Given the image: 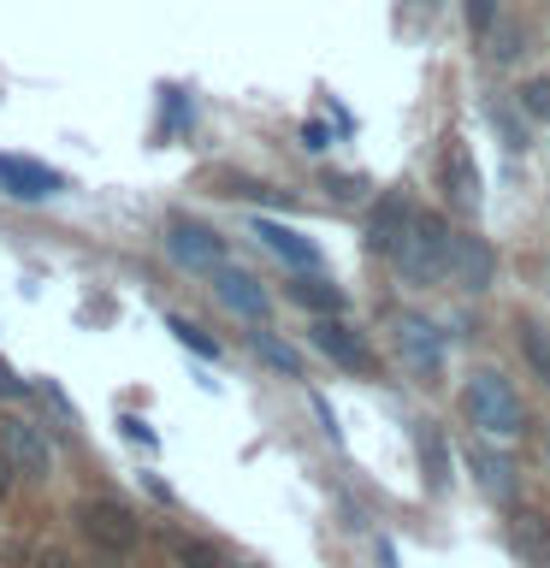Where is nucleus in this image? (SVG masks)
<instances>
[{
	"mask_svg": "<svg viewBox=\"0 0 550 568\" xmlns=\"http://www.w3.org/2000/svg\"><path fill=\"white\" fill-rule=\"evenodd\" d=\"M544 456H550V438H544Z\"/></svg>",
	"mask_w": 550,
	"mask_h": 568,
	"instance_id": "nucleus-26",
	"label": "nucleus"
},
{
	"mask_svg": "<svg viewBox=\"0 0 550 568\" xmlns=\"http://www.w3.org/2000/svg\"><path fill=\"white\" fill-rule=\"evenodd\" d=\"M255 237H261L266 248H273L278 261L302 266V273H308V266L319 261V255H314V243H308V237H296V231H291V225H278V220H255Z\"/></svg>",
	"mask_w": 550,
	"mask_h": 568,
	"instance_id": "nucleus-12",
	"label": "nucleus"
},
{
	"mask_svg": "<svg viewBox=\"0 0 550 568\" xmlns=\"http://www.w3.org/2000/svg\"><path fill=\"white\" fill-rule=\"evenodd\" d=\"M0 397H24V379H18L7 362H0Z\"/></svg>",
	"mask_w": 550,
	"mask_h": 568,
	"instance_id": "nucleus-24",
	"label": "nucleus"
},
{
	"mask_svg": "<svg viewBox=\"0 0 550 568\" xmlns=\"http://www.w3.org/2000/svg\"><path fill=\"white\" fill-rule=\"evenodd\" d=\"M0 450H7V462L18 468V479H48L53 474V450H48L42 426H30L18 415L0 420Z\"/></svg>",
	"mask_w": 550,
	"mask_h": 568,
	"instance_id": "nucleus-6",
	"label": "nucleus"
},
{
	"mask_svg": "<svg viewBox=\"0 0 550 568\" xmlns=\"http://www.w3.org/2000/svg\"><path fill=\"white\" fill-rule=\"evenodd\" d=\"M213 291H220V302H225V308L231 314H243V320H255V326H261V320H266V291H261V278L255 273H243V266H213Z\"/></svg>",
	"mask_w": 550,
	"mask_h": 568,
	"instance_id": "nucleus-10",
	"label": "nucleus"
},
{
	"mask_svg": "<svg viewBox=\"0 0 550 568\" xmlns=\"http://www.w3.org/2000/svg\"><path fill=\"white\" fill-rule=\"evenodd\" d=\"M420 450H426V468H432V486H444V444L432 426H420Z\"/></svg>",
	"mask_w": 550,
	"mask_h": 568,
	"instance_id": "nucleus-20",
	"label": "nucleus"
},
{
	"mask_svg": "<svg viewBox=\"0 0 550 568\" xmlns=\"http://www.w3.org/2000/svg\"><path fill=\"white\" fill-rule=\"evenodd\" d=\"M509 532H515V545H521V557H527V562L550 568V527H544V515L515 509V515H509Z\"/></svg>",
	"mask_w": 550,
	"mask_h": 568,
	"instance_id": "nucleus-13",
	"label": "nucleus"
},
{
	"mask_svg": "<svg viewBox=\"0 0 550 568\" xmlns=\"http://www.w3.org/2000/svg\"><path fill=\"white\" fill-rule=\"evenodd\" d=\"M444 184H450V202L461 213H479V166L461 136H450V149H444Z\"/></svg>",
	"mask_w": 550,
	"mask_h": 568,
	"instance_id": "nucleus-11",
	"label": "nucleus"
},
{
	"mask_svg": "<svg viewBox=\"0 0 550 568\" xmlns=\"http://www.w3.org/2000/svg\"><path fill=\"white\" fill-rule=\"evenodd\" d=\"M390 344H397L403 367L415 373V379L432 385L444 373V337H438V326L426 314H390Z\"/></svg>",
	"mask_w": 550,
	"mask_h": 568,
	"instance_id": "nucleus-4",
	"label": "nucleus"
},
{
	"mask_svg": "<svg viewBox=\"0 0 550 568\" xmlns=\"http://www.w3.org/2000/svg\"><path fill=\"white\" fill-rule=\"evenodd\" d=\"M491 12H497V0H468V24H473V36L491 30Z\"/></svg>",
	"mask_w": 550,
	"mask_h": 568,
	"instance_id": "nucleus-21",
	"label": "nucleus"
},
{
	"mask_svg": "<svg viewBox=\"0 0 550 568\" xmlns=\"http://www.w3.org/2000/svg\"><path fill=\"white\" fill-rule=\"evenodd\" d=\"M314 344L332 355L337 367H349V373H379V362H373V349H367V337L361 332H349L344 320H314Z\"/></svg>",
	"mask_w": 550,
	"mask_h": 568,
	"instance_id": "nucleus-9",
	"label": "nucleus"
},
{
	"mask_svg": "<svg viewBox=\"0 0 550 568\" xmlns=\"http://www.w3.org/2000/svg\"><path fill=\"white\" fill-rule=\"evenodd\" d=\"M177 562L184 568H220V557H207L202 545H177Z\"/></svg>",
	"mask_w": 550,
	"mask_h": 568,
	"instance_id": "nucleus-22",
	"label": "nucleus"
},
{
	"mask_svg": "<svg viewBox=\"0 0 550 568\" xmlns=\"http://www.w3.org/2000/svg\"><path fill=\"white\" fill-rule=\"evenodd\" d=\"M166 248L177 266H190V273H213V266H225V237L195 220H172L166 225Z\"/></svg>",
	"mask_w": 550,
	"mask_h": 568,
	"instance_id": "nucleus-7",
	"label": "nucleus"
},
{
	"mask_svg": "<svg viewBox=\"0 0 550 568\" xmlns=\"http://www.w3.org/2000/svg\"><path fill=\"white\" fill-rule=\"evenodd\" d=\"M60 190H65V172H53L30 154H0V195L7 202H48Z\"/></svg>",
	"mask_w": 550,
	"mask_h": 568,
	"instance_id": "nucleus-5",
	"label": "nucleus"
},
{
	"mask_svg": "<svg viewBox=\"0 0 550 568\" xmlns=\"http://www.w3.org/2000/svg\"><path fill=\"white\" fill-rule=\"evenodd\" d=\"M461 415H468V426H479V433H491V438H521L527 433L521 390H515L497 367L468 373V385H461Z\"/></svg>",
	"mask_w": 550,
	"mask_h": 568,
	"instance_id": "nucleus-1",
	"label": "nucleus"
},
{
	"mask_svg": "<svg viewBox=\"0 0 550 568\" xmlns=\"http://www.w3.org/2000/svg\"><path fill=\"white\" fill-rule=\"evenodd\" d=\"M390 261L408 284H438L444 278V261H450V225L426 207H408L403 220V237L390 243Z\"/></svg>",
	"mask_w": 550,
	"mask_h": 568,
	"instance_id": "nucleus-2",
	"label": "nucleus"
},
{
	"mask_svg": "<svg viewBox=\"0 0 550 568\" xmlns=\"http://www.w3.org/2000/svg\"><path fill=\"white\" fill-rule=\"evenodd\" d=\"M521 337H527V355H532V367H539L544 379H550V337H544L539 326H521Z\"/></svg>",
	"mask_w": 550,
	"mask_h": 568,
	"instance_id": "nucleus-19",
	"label": "nucleus"
},
{
	"mask_svg": "<svg viewBox=\"0 0 550 568\" xmlns=\"http://www.w3.org/2000/svg\"><path fill=\"white\" fill-rule=\"evenodd\" d=\"M172 332H177V344H190L195 355H220V344H213L202 326H190V320H177V314H172Z\"/></svg>",
	"mask_w": 550,
	"mask_h": 568,
	"instance_id": "nucleus-18",
	"label": "nucleus"
},
{
	"mask_svg": "<svg viewBox=\"0 0 550 568\" xmlns=\"http://www.w3.org/2000/svg\"><path fill=\"white\" fill-rule=\"evenodd\" d=\"M491 53H497V60H515V53H521V30L509 24L503 36H497V48H491Z\"/></svg>",
	"mask_w": 550,
	"mask_h": 568,
	"instance_id": "nucleus-23",
	"label": "nucleus"
},
{
	"mask_svg": "<svg viewBox=\"0 0 550 568\" xmlns=\"http://www.w3.org/2000/svg\"><path fill=\"white\" fill-rule=\"evenodd\" d=\"M78 532H83V545L101 550V557H131L136 539H142L136 515L124 504H113V497H89V504H78Z\"/></svg>",
	"mask_w": 550,
	"mask_h": 568,
	"instance_id": "nucleus-3",
	"label": "nucleus"
},
{
	"mask_svg": "<svg viewBox=\"0 0 550 568\" xmlns=\"http://www.w3.org/2000/svg\"><path fill=\"white\" fill-rule=\"evenodd\" d=\"M255 349H261V355H266V362H273L278 373H291V379H296V373H302V355H296L291 344H278L273 332H255Z\"/></svg>",
	"mask_w": 550,
	"mask_h": 568,
	"instance_id": "nucleus-16",
	"label": "nucleus"
},
{
	"mask_svg": "<svg viewBox=\"0 0 550 568\" xmlns=\"http://www.w3.org/2000/svg\"><path fill=\"white\" fill-rule=\"evenodd\" d=\"M521 106L532 119H550V78H527L521 83Z\"/></svg>",
	"mask_w": 550,
	"mask_h": 568,
	"instance_id": "nucleus-17",
	"label": "nucleus"
},
{
	"mask_svg": "<svg viewBox=\"0 0 550 568\" xmlns=\"http://www.w3.org/2000/svg\"><path fill=\"white\" fill-rule=\"evenodd\" d=\"M12 486H18V468L7 462V450H0V504H7V497H12Z\"/></svg>",
	"mask_w": 550,
	"mask_h": 568,
	"instance_id": "nucleus-25",
	"label": "nucleus"
},
{
	"mask_svg": "<svg viewBox=\"0 0 550 568\" xmlns=\"http://www.w3.org/2000/svg\"><path fill=\"white\" fill-rule=\"evenodd\" d=\"M468 462H473L479 486H486L491 497H503V504H509V497H515V468H509V462H503V456H491L486 444H473V450H468Z\"/></svg>",
	"mask_w": 550,
	"mask_h": 568,
	"instance_id": "nucleus-14",
	"label": "nucleus"
},
{
	"mask_svg": "<svg viewBox=\"0 0 550 568\" xmlns=\"http://www.w3.org/2000/svg\"><path fill=\"white\" fill-rule=\"evenodd\" d=\"M291 296L302 302V308H314V314H337V308H344V291H332L326 278H308V273L291 284Z\"/></svg>",
	"mask_w": 550,
	"mask_h": 568,
	"instance_id": "nucleus-15",
	"label": "nucleus"
},
{
	"mask_svg": "<svg viewBox=\"0 0 550 568\" xmlns=\"http://www.w3.org/2000/svg\"><path fill=\"white\" fill-rule=\"evenodd\" d=\"M497 273V261H491V248L468 237V231H450V261H444V278L461 284V291H486Z\"/></svg>",
	"mask_w": 550,
	"mask_h": 568,
	"instance_id": "nucleus-8",
	"label": "nucleus"
}]
</instances>
